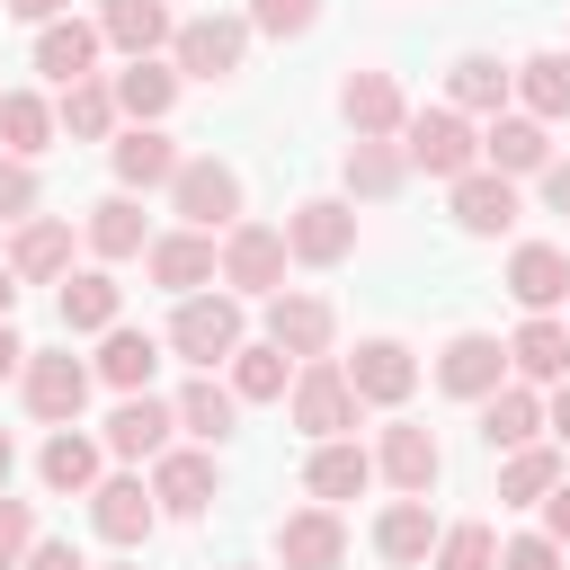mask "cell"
<instances>
[{
	"instance_id": "obj_1",
	"label": "cell",
	"mask_w": 570,
	"mask_h": 570,
	"mask_svg": "<svg viewBox=\"0 0 570 570\" xmlns=\"http://www.w3.org/2000/svg\"><path fill=\"white\" fill-rule=\"evenodd\" d=\"M285 410H294V428H303L312 445H321V436H356V419H365V401H356V383H347L338 356H303L294 383H285Z\"/></svg>"
},
{
	"instance_id": "obj_2",
	"label": "cell",
	"mask_w": 570,
	"mask_h": 570,
	"mask_svg": "<svg viewBox=\"0 0 570 570\" xmlns=\"http://www.w3.org/2000/svg\"><path fill=\"white\" fill-rule=\"evenodd\" d=\"M401 160L428 169V178H463V169H481V134H472L463 107H410L401 116Z\"/></svg>"
},
{
	"instance_id": "obj_3",
	"label": "cell",
	"mask_w": 570,
	"mask_h": 570,
	"mask_svg": "<svg viewBox=\"0 0 570 570\" xmlns=\"http://www.w3.org/2000/svg\"><path fill=\"white\" fill-rule=\"evenodd\" d=\"M240 338H249L240 294H178V312H169V347H178L196 374L232 365V347H240Z\"/></svg>"
},
{
	"instance_id": "obj_4",
	"label": "cell",
	"mask_w": 570,
	"mask_h": 570,
	"mask_svg": "<svg viewBox=\"0 0 570 570\" xmlns=\"http://www.w3.org/2000/svg\"><path fill=\"white\" fill-rule=\"evenodd\" d=\"M169 214H178L187 232H232V223H240V169L214 160V151L178 160V178H169Z\"/></svg>"
},
{
	"instance_id": "obj_5",
	"label": "cell",
	"mask_w": 570,
	"mask_h": 570,
	"mask_svg": "<svg viewBox=\"0 0 570 570\" xmlns=\"http://www.w3.org/2000/svg\"><path fill=\"white\" fill-rule=\"evenodd\" d=\"M214 276H223L240 303H249V294H258V303H267V294H285V223H249V214H240V223L223 232Z\"/></svg>"
},
{
	"instance_id": "obj_6",
	"label": "cell",
	"mask_w": 570,
	"mask_h": 570,
	"mask_svg": "<svg viewBox=\"0 0 570 570\" xmlns=\"http://www.w3.org/2000/svg\"><path fill=\"white\" fill-rule=\"evenodd\" d=\"M249 53V18H187L169 27V71L178 80H232Z\"/></svg>"
},
{
	"instance_id": "obj_7",
	"label": "cell",
	"mask_w": 570,
	"mask_h": 570,
	"mask_svg": "<svg viewBox=\"0 0 570 570\" xmlns=\"http://www.w3.org/2000/svg\"><path fill=\"white\" fill-rule=\"evenodd\" d=\"M285 258H303V267L356 258V205H347V196H303V205L285 214Z\"/></svg>"
},
{
	"instance_id": "obj_8",
	"label": "cell",
	"mask_w": 570,
	"mask_h": 570,
	"mask_svg": "<svg viewBox=\"0 0 570 570\" xmlns=\"http://www.w3.org/2000/svg\"><path fill=\"white\" fill-rule=\"evenodd\" d=\"M151 499H160V517H205V508L223 499L214 445H169V454H151Z\"/></svg>"
},
{
	"instance_id": "obj_9",
	"label": "cell",
	"mask_w": 570,
	"mask_h": 570,
	"mask_svg": "<svg viewBox=\"0 0 570 570\" xmlns=\"http://www.w3.org/2000/svg\"><path fill=\"white\" fill-rule=\"evenodd\" d=\"M89 365L80 356H36L27 347V365H18V392H27V410L45 419V428H80V401H89Z\"/></svg>"
},
{
	"instance_id": "obj_10",
	"label": "cell",
	"mask_w": 570,
	"mask_h": 570,
	"mask_svg": "<svg viewBox=\"0 0 570 570\" xmlns=\"http://www.w3.org/2000/svg\"><path fill=\"white\" fill-rule=\"evenodd\" d=\"M347 561V517L338 508H294V517H276V570H338Z\"/></svg>"
},
{
	"instance_id": "obj_11",
	"label": "cell",
	"mask_w": 570,
	"mask_h": 570,
	"mask_svg": "<svg viewBox=\"0 0 570 570\" xmlns=\"http://www.w3.org/2000/svg\"><path fill=\"white\" fill-rule=\"evenodd\" d=\"M445 187H454V223H463L472 240H499V232H517V214H525V205H517V178H499L490 160L463 169V178H445Z\"/></svg>"
},
{
	"instance_id": "obj_12",
	"label": "cell",
	"mask_w": 570,
	"mask_h": 570,
	"mask_svg": "<svg viewBox=\"0 0 570 570\" xmlns=\"http://www.w3.org/2000/svg\"><path fill=\"white\" fill-rule=\"evenodd\" d=\"M214 258H223L214 232H187V223H178V232H160V240L142 249V276H151L160 294H205V285H214Z\"/></svg>"
},
{
	"instance_id": "obj_13",
	"label": "cell",
	"mask_w": 570,
	"mask_h": 570,
	"mask_svg": "<svg viewBox=\"0 0 570 570\" xmlns=\"http://www.w3.org/2000/svg\"><path fill=\"white\" fill-rule=\"evenodd\" d=\"M436 383H445L454 401H481V392L508 383V347H499L490 330H454V338L436 347Z\"/></svg>"
},
{
	"instance_id": "obj_14",
	"label": "cell",
	"mask_w": 570,
	"mask_h": 570,
	"mask_svg": "<svg viewBox=\"0 0 570 570\" xmlns=\"http://www.w3.org/2000/svg\"><path fill=\"white\" fill-rule=\"evenodd\" d=\"M347 383H356V401H365V410H401V401H410V383H419V356H410L401 338H356Z\"/></svg>"
},
{
	"instance_id": "obj_15",
	"label": "cell",
	"mask_w": 570,
	"mask_h": 570,
	"mask_svg": "<svg viewBox=\"0 0 570 570\" xmlns=\"http://www.w3.org/2000/svg\"><path fill=\"white\" fill-rule=\"evenodd\" d=\"M374 472H383L401 499H428V490H436V472H445V454H436V436H428L419 419H392V428H383V445H374Z\"/></svg>"
},
{
	"instance_id": "obj_16",
	"label": "cell",
	"mask_w": 570,
	"mask_h": 570,
	"mask_svg": "<svg viewBox=\"0 0 570 570\" xmlns=\"http://www.w3.org/2000/svg\"><path fill=\"white\" fill-rule=\"evenodd\" d=\"M89 525H98L107 543H125V552H134V543H151V525H160V499H151L134 472H107V481L89 490Z\"/></svg>"
},
{
	"instance_id": "obj_17",
	"label": "cell",
	"mask_w": 570,
	"mask_h": 570,
	"mask_svg": "<svg viewBox=\"0 0 570 570\" xmlns=\"http://www.w3.org/2000/svg\"><path fill=\"white\" fill-rule=\"evenodd\" d=\"M330 338H338V312L321 294H267V347L303 365V356H330Z\"/></svg>"
},
{
	"instance_id": "obj_18",
	"label": "cell",
	"mask_w": 570,
	"mask_h": 570,
	"mask_svg": "<svg viewBox=\"0 0 570 570\" xmlns=\"http://www.w3.org/2000/svg\"><path fill=\"white\" fill-rule=\"evenodd\" d=\"M98 53H107V45H98V18H71V9H62V18L36 27V71H45L53 89H62V80H89Z\"/></svg>"
},
{
	"instance_id": "obj_19",
	"label": "cell",
	"mask_w": 570,
	"mask_h": 570,
	"mask_svg": "<svg viewBox=\"0 0 570 570\" xmlns=\"http://www.w3.org/2000/svg\"><path fill=\"white\" fill-rule=\"evenodd\" d=\"M481 160H490L499 178H534V169L552 160V125H543V116H525V107H517V116L499 107V116H490V134H481Z\"/></svg>"
},
{
	"instance_id": "obj_20",
	"label": "cell",
	"mask_w": 570,
	"mask_h": 570,
	"mask_svg": "<svg viewBox=\"0 0 570 570\" xmlns=\"http://www.w3.org/2000/svg\"><path fill=\"white\" fill-rule=\"evenodd\" d=\"M107 160H116V187H125V196H142V187H169L187 151H178L160 125H125V134L107 142Z\"/></svg>"
},
{
	"instance_id": "obj_21",
	"label": "cell",
	"mask_w": 570,
	"mask_h": 570,
	"mask_svg": "<svg viewBox=\"0 0 570 570\" xmlns=\"http://www.w3.org/2000/svg\"><path fill=\"white\" fill-rule=\"evenodd\" d=\"M169 428H178V410H169V401L125 392V401H116V419H107V454H116V463H151V454H169Z\"/></svg>"
},
{
	"instance_id": "obj_22",
	"label": "cell",
	"mask_w": 570,
	"mask_h": 570,
	"mask_svg": "<svg viewBox=\"0 0 570 570\" xmlns=\"http://www.w3.org/2000/svg\"><path fill=\"white\" fill-rule=\"evenodd\" d=\"M98 463H107V445H98V436H80V428H53V436H45V454H36V481H45L53 499H89V490L107 481Z\"/></svg>"
},
{
	"instance_id": "obj_23",
	"label": "cell",
	"mask_w": 570,
	"mask_h": 570,
	"mask_svg": "<svg viewBox=\"0 0 570 570\" xmlns=\"http://www.w3.org/2000/svg\"><path fill=\"white\" fill-rule=\"evenodd\" d=\"M9 276H18V285H53V276H71V223H62V214H27L18 240H9Z\"/></svg>"
},
{
	"instance_id": "obj_24",
	"label": "cell",
	"mask_w": 570,
	"mask_h": 570,
	"mask_svg": "<svg viewBox=\"0 0 570 570\" xmlns=\"http://www.w3.org/2000/svg\"><path fill=\"white\" fill-rule=\"evenodd\" d=\"M517 98V71L499 62V53H454L445 62V107H463V116H499Z\"/></svg>"
},
{
	"instance_id": "obj_25",
	"label": "cell",
	"mask_w": 570,
	"mask_h": 570,
	"mask_svg": "<svg viewBox=\"0 0 570 570\" xmlns=\"http://www.w3.org/2000/svg\"><path fill=\"white\" fill-rule=\"evenodd\" d=\"M338 116H347V134H401L410 98H401L392 71H347L338 80Z\"/></svg>"
},
{
	"instance_id": "obj_26",
	"label": "cell",
	"mask_w": 570,
	"mask_h": 570,
	"mask_svg": "<svg viewBox=\"0 0 570 570\" xmlns=\"http://www.w3.org/2000/svg\"><path fill=\"white\" fill-rule=\"evenodd\" d=\"M401 178H410V160H401V142H392V134H356V142H347V160H338V187H347V196H365V205L401 196Z\"/></svg>"
},
{
	"instance_id": "obj_27",
	"label": "cell",
	"mask_w": 570,
	"mask_h": 570,
	"mask_svg": "<svg viewBox=\"0 0 570 570\" xmlns=\"http://www.w3.org/2000/svg\"><path fill=\"white\" fill-rule=\"evenodd\" d=\"M543 436V401H534V383H499V392H481V445L490 454H508V445H534Z\"/></svg>"
},
{
	"instance_id": "obj_28",
	"label": "cell",
	"mask_w": 570,
	"mask_h": 570,
	"mask_svg": "<svg viewBox=\"0 0 570 570\" xmlns=\"http://www.w3.org/2000/svg\"><path fill=\"white\" fill-rule=\"evenodd\" d=\"M374 481V454L356 445V436H321L312 445V463H303V490L321 499V508H338V499H356Z\"/></svg>"
},
{
	"instance_id": "obj_29",
	"label": "cell",
	"mask_w": 570,
	"mask_h": 570,
	"mask_svg": "<svg viewBox=\"0 0 570 570\" xmlns=\"http://www.w3.org/2000/svg\"><path fill=\"white\" fill-rule=\"evenodd\" d=\"M508 374H517V383H561V374H570V321L525 312V330L508 338Z\"/></svg>"
},
{
	"instance_id": "obj_30",
	"label": "cell",
	"mask_w": 570,
	"mask_h": 570,
	"mask_svg": "<svg viewBox=\"0 0 570 570\" xmlns=\"http://www.w3.org/2000/svg\"><path fill=\"white\" fill-rule=\"evenodd\" d=\"M107 89H116V116H134V125H160V116L178 107V71H169L160 53H134Z\"/></svg>"
},
{
	"instance_id": "obj_31",
	"label": "cell",
	"mask_w": 570,
	"mask_h": 570,
	"mask_svg": "<svg viewBox=\"0 0 570 570\" xmlns=\"http://www.w3.org/2000/svg\"><path fill=\"white\" fill-rule=\"evenodd\" d=\"M508 294H517L525 312H552V303H570V258H561L552 240H525V249H508Z\"/></svg>"
},
{
	"instance_id": "obj_32",
	"label": "cell",
	"mask_w": 570,
	"mask_h": 570,
	"mask_svg": "<svg viewBox=\"0 0 570 570\" xmlns=\"http://www.w3.org/2000/svg\"><path fill=\"white\" fill-rule=\"evenodd\" d=\"M374 552H383L392 570H428V552H436V517H428V499H392V508L374 517Z\"/></svg>"
},
{
	"instance_id": "obj_33",
	"label": "cell",
	"mask_w": 570,
	"mask_h": 570,
	"mask_svg": "<svg viewBox=\"0 0 570 570\" xmlns=\"http://www.w3.org/2000/svg\"><path fill=\"white\" fill-rule=\"evenodd\" d=\"M98 45H116L125 62L160 53L169 45V0H98Z\"/></svg>"
},
{
	"instance_id": "obj_34",
	"label": "cell",
	"mask_w": 570,
	"mask_h": 570,
	"mask_svg": "<svg viewBox=\"0 0 570 570\" xmlns=\"http://www.w3.org/2000/svg\"><path fill=\"white\" fill-rule=\"evenodd\" d=\"M80 240H89L98 258H142V249H151V223H142V205H134V196L116 187V196H98V205H89Z\"/></svg>"
},
{
	"instance_id": "obj_35",
	"label": "cell",
	"mask_w": 570,
	"mask_h": 570,
	"mask_svg": "<svg viewBox=\"0 0 570 570\" xmlns=\"http://www.w3.org/2000/svg\"><path fill=\"white\" fill-rule=\"evenodd\" d=\"M53 312H62V330H116V312H125V285H116L107 267H80V276H62Z\"/></svg>"
},
{
	"instance_id": "obj_36",
	"label": "cell",
	"mask_w": 570,
	"mask_h": 570,
	"mask_svg": "<svg viewBox=\"0 0 570 570\" xmlns=\"http://www.w3.org/2000/svg\"><path fill=\"white\" fill-rule=\"evenodd\" d=\"M98 338H107V347H98V365H89V374H98V383H116V392H151L160 338H151V330H125V321H116V330H98Z\"/></svg>"
},
{
	"instance_id": "obj_37",
	"label": "cell",
	"mask_w": 570,
	"mask_h": 570,
	"mask_svg": "<svg viewBox=\"0 0 570 570\" xmlns=\"http://www.w3.org/2000/svg\"><path fill=\"white\" fill-rule=\"evenodd\" d=\"M53 125L71 134V142H107L116 134V89L89 71V80H62V98H53Z\"/></svg>"
},
{
	"instance_id": "obj_38",
	"label": "cell",
	"mask_w": 570,
	"mask_h": 570,
	"mask_svg": "<svg viewBox=\"0 0 570 570\" xmlns=\"http://www.w3.org/2000/svg\"><path fill=\"white\" fill-rule=\"evenodd\" d=\"M169 410H178V428H187L196 445H223V436L240 428V401H232V383H214V374H196Z\"/></svg>"
},
{
	"instance_id": "obj_39",
	"label": "cell",
	"mask_w": 570,
	"mask_h": 570,
	"mask_svg": "<svg viewBox=\"0 0 570 570\" xmlns=\"http://www.w3.org/2000/svg\"><path fill=\"white\" fill-rule=\"evenodd\" d=\"M561 481V445H508V463H499V508H543V490Z\"/></svg>"
},
{
	"instance_id": "obj_40",
	"label": "cell",
	"mask_w": 570,
	"mask_h": 570,
	"mask_svg": "<svg viewBox=\"0 0 570 570\" xmlns=\"http://www.w3.org/2000/svg\"><path fill=\"white\" fill-rule=\"evenodd\" d=\"M53 98H36V89H0V151H18V160H36V151H53Z\"/></svg>"
},
{
	"instance_id": "obj_41",
	"label": "cell",
	"mask_w": 570,
	"mask_h": 570,
	"mask_svg": "<svg viewBox=\"0 0 570 570\" xmlns=\"http://www.w3.org/2000/svg\"><path fill=\"white\" fill-rule=\"evenodd\" d=\"M285 383H294V356L285 347H267V338H240L232 347V401H285Z\"/></svg>"
},
{
	"instance_id": "obj_42",
	"label": "cell",
	"mask_w": 570,
	"mask_h": 570,
	"mask_svg": "<svg viewBox=\"0 0 570 570\" xmlns=\"http://www.w3.org/2000/svg\"><path fill=\"white\" fill-rule=\"evenodd\" d=\"M508 71H517L525 116H543V125L570 116V53H525V62H508Z\"/></svg>"
},
{
	"instance_id": "obj_43",
	"label": "cell",
	"mask_w": 570,
	"mask_h": 570,
	"mask_svg": "<svg viewBox=\"0 0 570 570\" xmlns=\"http://www.w3.org/2000/svg\"><path fill=\"white\" fill-rule=\"evenodd\" d=\"M428 570H499V534L472 517V525H436V552Z\"/></svg>"
},
{
	"instance_id": "obj_44",
	"label": "cell",
	"mask_w": 570,
	"mask_h": 570,
	"mask_svg": "<svg viewBox=\"0 0 570 570\" xmlns=\"http://www.w3.org/2000/svg\"><path fill=\"white\" fill-rule=\"evenodd\" d=\"M249 27L276 36V45H285V36H312V27H321V0H249Z\"/></svg>"
},
{
	"instance_id": "obj_45",
	"label": "cell",
	"mask_w": 570,
	"mask_h": 570,
	"mask_svg": "<svg viewBox=\"0 0 570 570\" xmlns=\"http://www.w3.org/2000/svg\"><path fill=\"white\" fill-rule=\"evenodd\" d=\"M36 214V160L0 151V223H27Z\"/></svg>"
},
{
	"instance_id": "obj_46",
	"label": "cell",
	"mask_w": 570,
	"mask_h": 570,
	"mask_svg": "<svg viewBox=\"0 0 570 570\" xmlns=\"http://www.w3.org/2000/svg\"><path fill=\"white\" fill-rule=\"evenodd\" d=\"M27 543H36V499H9L0 490V570H18Z\"/></svg>"
},
{
	"instance_id": "obj_47",
	"label": "cell",
	"mask_w": 570,
	"mask_h": 570,
	"mask_svg": "<svg viewBox=\"0 0 570 570\" xmlns=\"http://www.w3.org/2000/svg\"><path fill=\"white\" fill-rule=\"evenodd\" d=\"M499 570H561V543L552 534H508L499 543Z\"/></svg>"
},
{
	"instance_id": "obj_48",
	"label": "cell",
	"mask_w": 570,
	"mask_h": 570,
	"mask_svg": "<svg viewBox=\"0 0 570 570\" xmlns=\"http://www.w3.org/2000/svg\"><path fill=\"white\" fill-rule=\"evenodd\" d=\"M543 534H552V543L570 552V472H561V481L543 490Z\"/></svg>"
},
{
	"instance_id": "obj_49",
	"label": "cell",
	"mask_w": 570,
	"mask_h": 570,
	"mask_svg": "<svg viewBox=\"0 0 570 570\" xmlns=\"http://www.w3.org/2000/svg\"><path fill=\"white\" fill-rule=\"evenodd\" d=\"M18 570H89V561H80L71 543H27V561H18Z\"/></svg>"
},
{
	"instance_id": "obj_50",
	"label": "cell",
	"mask_w": 570,
	"mask_h": 570,
	"mask_svg": "<svg viewBox=\"0 0 570 570\" xmlns=\"http://www.w3.org/2000/svg\"><path fill=\"white\" fill-rule=\"evenodd\" d=\"M534 178H543V205H552V214H570V160H543Z\"/></svg>"
},
{
	"instance_id": "obj_51",
	"label": "cell",
	"mask_w": 570,
	"mask_h": 570,
	"mask_svg": "<svg viewBox=\"0 0 570 570\" xmlns=\"http://www.w3.org/2000/svg\"><path fill=\"white\" fill-rule=\"evenodd\" d=\"M543 428H552V445H570V374L552 383V401H543Z\"/></svg>"
},
{
	"instance_id": "obj_52",
	"label": "cell",
	"mask_w": 570,
	"mask_h": 570,
	"mask_svg": "<svg viewBox=\"0 0 570 570\" xmlns=\"http://www.w3.org/2000/svg\"><path fill=\"white\" fill-rule=\"evenodd\" d=\"M0 9H9V18H27V27H45V18H62L71 0H0Z\"/></svg>"
},
{
	"instance_id": "obj_53",
	"label": "cell",
	"mask_w": 570,
	"mask_h": 570,
	"mask_svg": "<svg viewBox=\"0 0 570 570\" xmlns=\"http://www.w3.org/2000/svg\"><path fill=\"white\" fill-rule=\"evenodd\" d=\"M18 365H27V338H18L9 321H0V374H18Z\"/></svg>"
},
{
	"instance_id": "obj_54",
	"label": "cell",
	"mask_w": 570,
	"mask_h": 570,
	"mask_svg": "<svg viewBox=\"0 0 570 570\" xmlns=\"http://www.w3.org/2000/svg\"><path fill=\"white\" fill-rule=\"evenodd\" d=\"M9 303H18V276H9V258H0V321H9Z\"/></svg>"
},
{
	"instance_id": "obj_55",
	"label": "cell",
	"mask_w": 570,
	"mask_h": 570,
	"mask_svg": "<svg viewBox=\"0 0 570 570\" xmlns=\"http://www.w3.org/2000/svg\"><path fill=\"white\" fill-rule=\"evenodd\" d=\"M9 472H18V445H9V428H0V490H9Z\"/></svg>"
},
{
	"instance_id": "obj_56",
	"label": "cell",
	"mask_w": 570,
	"mask_h": 570,
	"mask_svg": "<svg viewBox=\"0 0 570 570\" xmlns=\"http://www.w3.org/2000/svg\"><path fill=\"white\" fill-rule=\"evenodd\" d=\"M116 570H134V561H116Z\"/></svg>"
},
{
	"instance_id": "obj_57",
	"label": "cell",
	"mask_w": 570,
	"mask_h": 570,
	"mask_svg": "<svg viewBox=\"0 0 570 570\" xmlns=\"http://www.w3.org/2000/svg\"><path fill=\"white\" fill-rule=\"evenodd\" d=\"M232 570H249V561H232Z\"/></svg>"
}]
</instances>
